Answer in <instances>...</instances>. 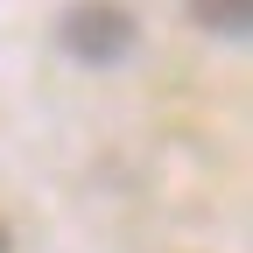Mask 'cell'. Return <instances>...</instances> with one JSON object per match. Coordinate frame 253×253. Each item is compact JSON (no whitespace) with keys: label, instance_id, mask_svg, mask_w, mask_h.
I'll return each mask as SVG.
<instances>
[{"label":"cell","instance_id":"6da1fadb","mask_svg":"<svg viewBox=\"0 0 253 253\" xmlns=\"http://www.w3.org/2000/svg\"><path fill=\"white\" fill-rule=\"evenodd\" d=\"M56 36H63V49H71L78 63H120L126 49H134L141 21L126 7H71L56 21Z\"/></svg>","mask_w":253,"mask_h":253},{"label":"cell","instance_id":"7a4b0ae2","mask_svg":"<svg viewBox=\"0 0 253 253\" xmlns=\"http://www.w3.org/2000/svg\"><path fill=\"white\" fill-rule=\"evenodd\" d=\"M190 21H204V28H225V36H239V28L253 21L246 0H225V7H190Z\"/></svg>","mask_w":253,"mask_h":253},{"label":"cell","instance_id":"3957f363","mask_svg":"<svg viewBox=\"0 0 253 253\" xmlns=\"http://www.w3.org/2000/svg\"><path fill=\"white\" fill-rule=\"evenodd\" d=\"M0 253H7V225H0Z\"/></svg>","mask_w":253,"mask_h":253}]
</instances>
